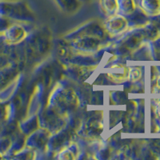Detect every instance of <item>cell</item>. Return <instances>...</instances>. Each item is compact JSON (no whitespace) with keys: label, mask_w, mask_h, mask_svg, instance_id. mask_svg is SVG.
I'll return each mask as SVG.
<instances>
[{"label":"cell","mask_w":160,"mask_h":160,"mask_svg":"<svg viewBox=\"0 0 160 160\" xmlns=\"http://www.w3.org/2000/svg\"><path fill=\"white\" fill-rule=\"evenodd\" d=\"M104 27L106 31L112 36L121 35L125 32L128 28V22L123 15H111L105 22Z\"/></svg>","instance_id":"cell-1"},{"label":"cell","mask_w":160,"mask_h":160,"mask_svg":"<svg viewBox=\"0 0 160 160\" xmlns=\"http://www.w3.org/2000/svg\"><path fill=\"white\" fill-rule=\"evenodd\" d=\"M5 41L9 44H17L24 39L26 31L19 25H12L8 27L2 32Z\"/></svg>","instance_id":"cell-2"},{"label":"cell","mask_w":160,"mask_h":160,"mask_svg":"<svg viewBox=\"0 0 160 160\" xmlns=\"http://www.w3.org/2000/svg\"><path fill=\"white\" fill-rule=\"evenodd\" d=\"M129 72L130 68H127L122 64H116L111 67L108 75L111 81L120 83L129 78Z\"/></svg>","instance_id":"cell-3"},{"label":"cell","mask_w":160,"mask_h":160,"mask_svg":"<svg viewBox=\"0 0 160 160\" xmlns=\"http://www.w3.org/2000/svg\"><path fill=\"white\" fill-rule=\"evenodd\" d=\"M139 5L146 15L150 16L160 15V0H139Z\"/></svg>","instance_id":"cell-4"},{"label":"cell","mask_w":160,"mask_h":160,"mask_svg":"<svg viewBox=\"0 0 160 160\" xmlns=\"http://www.w3.org/2000/svg\"><path fill=\"white\" fill-rule=\"evenodd\" d=\"M100 7L106 15H116L118 12V0H100Z\"/></svg>","instance_id":"cell-5"},{"label":"cell","mask_w":160,"mask_h":160,"mask_svg":"<svg viewBox=\"0 0 160 160\" xmlns=\"http://www.w3.org/2000/svg\"><path fill=\"white\" fill-rule=\"evenodd\" d=\"M135 10L134 0H118V12L122 15H131Z\"/></svg>","instance_id":"cell-6"},{"label":"cell","mask_w":160,"mask_h":160,"mask_svg":"<svg viewBox=\"0 0 160 160\" xmlns=\"http://www.w3.org/2000/svg\"><path fill=\"white\" fill-rule=\"evenodd\" d=\"M141 76V71L140 70L134 68V69H130L129 72V78L132 80H138Z\"/></svg>","instance_id":"cell-7"},{"label":"cell","mask_w":160,"mask_h":160,"mask_svg":"<svg viewBox=\"0 0 160 160\" xmlns=\"http://www.w3.org/2000/svg\"><path fill=\"white\" fill-rule=\"evenodd\" d=\"M155 111H156L157 116H158V118H160V101H158V103L156 104V109H155Z\"/></svg>","instance_id":"cell-8"},{"label":"cell","mask_w":160,"mask_h":160,"mask_svg":"<svg viewBox=\"0 0 160 160\" xmlns=\"http://www.w3.org/2000/svg\"><path fill=\"white\" fill-rule=\"evenodd\" d=\"M156 89L160 91V78L158 80V82H157L156 84Z\"/></svg>","instance_id":"cell-9"},{"label":"cell","mask_w":160,"mask_h":160,"mask_svg":"<svg viewBox=\"0 0 160 160\" xmlns=\"http://www.w3.org/2000/svg\"><path fill=\"white\" fill-rule=\"evenodd\" d=\"M2 107H1V105H0V118L2 116Z\"/></svg>","instance_id":"cell-10"},{"label":"cell","mask_w":160,"mask_h":160,"mask_svg":"<svg viewBox=\"0 0 160 160\" xmlns=\"http://www.w3.org/2000/svg\"><path fill=\"white\" fill-rule=\"evenodd\" d=\"M2 158H3V154L0 152V159H2Z\"/></svg>","instance_id":"cell-11"}]
</instances>
